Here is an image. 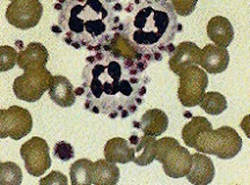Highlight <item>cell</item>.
<instances>
[{
    "mask_svg": "<svg viewBox=\"0 0 250 185\" xmlns=\"http://www.w3.org/2000/svg\"><path fill=\"white\" fill-rule=\"evenodd\" d=\"M208 36L214 44L227 48L234 39L233 26L224 17L212 18L208 23Z\"/></svg>",
    "mask_w": 250,
    "mask_h": 185,
    "instance_id": "cell-16",
    "label": "cell"
},
{
    "mask_svg": "<svg viewBox=\"0 0 250 185\" xmlns=\"http://www.w3.org/2000/svg\"><path fill=\"white\" fill-rule=\"evenodd\" d=\"M214 175V164L210 158L201 153L192 154L191 169L186 176L190 183L195 185H208L213 181Z\"/></svg>",
    "mask_w": 250,
    "mask_h": 185,
    "instance_id": "cell-12",
    "label": "cell"
},
{
    "mask_svg": "<svg viewBox=\"0 0 250 185\" xmlns=\"http://www.w3.org/2000/svg\"><path fill=\"white\" fill-rule=\"evenodd\" d=\"M49 59V52L44 45L33 42L24 50L19 53L18 65L22 70L45 66Z\"/></svg>",
    "mask_w": 250,
    "mask_h": 185,
    "instance_id": "cell-17",
    "label": "cell"
},
{
    "mask_svg": "<svg viewBox=\"0 0 250 185\" xmlns=\"http://www.w3.org/2000/svg\"><path fill=\"white\" fill-rule=\"evenodd\" d=\"M118 29L130 46L143 57L153 59L173 51V42L182 26L168 0H134L125 8V21Z\"/></svg>",
    "mask_w": 250,
    "mask_h": 185,
    "instance_id": "cell-1",
    "label": "cell"
},
{
    "mask_svg": "<svg viewBox=\"0 0 250 185\" xmlns=\"http://www.w3.org/2000/svg\"><path fill=\"white\" fill-rule=\"evenodd\" d=\"M42 14L43 6L40 0H14L8 5L6 19L18 29L28 30L39 24Z\"/></svg>",
    "mask_w": 250,
    "mask_h": 185,
    "instance_id": "cell-9",
    "label": "cell"
},
{
    "mask_svg": "<svg viewBox=\"0 0 250 185\" xmlns=\"http://www.w3.org/2000/svg\"><path fill=\"white\" fill-rule=\"evenodd\" d=\"M58 24L67 44L76 49H96L111 40V31L120 27L115 7L108 0H59Z\"/></svg>",
    "mask_w": 250,
    "mask_h": 185,
    "instance_id": "cell-2",
    "label": "cell"
},
{
    "mask_svg": "<svg viewBox=\"0 0 250 185\" xmlns=\"http://www.w3.org/2000/svg\"><path fill=\"white\" fill-rule=\"evenodd\" d=\"M228 64L229 52L227 48L217 44H208L202 50L201 65L203 70L210 74L223 73L227 70Z\"/></svg>",
    "mask_w": 250,
    "mask_h": 185,
    "instance_id": "cell-11",
    "label": "cell"
},
{
    "mask_svg": "<svg viewBox=\"0 0 250 185\" xmlns=\"http://www.w3.org/2000/svg\"><path fill=\"white\" fill-rule=\"evenodd\" d=\"M94 162L88 159H80L72 163L70 168L71 183L73 185L92 184Z\"/></svg>",
    "mask_w": 250,
    "mask_h": 185,
    "instance_id": "cell-20",
    "label": "cell"
},
{
    "mask_svg": "<svg viewBox=\"0 0 250 185\" xmlns=\"http://www.w3.org/2000/svg\"><path fill=\"white\" fill-rule=\"evenodd\" d=\"M212 130V124L208 118L202 117V116H197L193 117L189 123L184 125L182 130V138L184 144L190 148H192V143L195 138L201 133L202 131Z\"/></svg>",
    "mask_w": 250,
    "mask_h": 185,
    "instance_id": "cell-21",
    "label": "cell"
},
{
    "mask_svg": "<svg viewBox=\"0 0 250 185\" xmlns=\"http://www.w3.org/2000/svg\"><path fill=\"white\" fill-rule=\"evenodd\" d=\"M19 53L12 46H0V71L6 72L12 70L18 62Z\"/></svg>",
    "mask_w": 250,
    "mask_h": 185,
    "instance_id": "cell-24",
    "label": "cell"
},
{
    "mask_svg": "<svg viewBox=\"0 0 250 185\" xmlns=\"http://www.w3.org/2000/svg\"><path fill=\"white\" fill-rule=\"evenodd\" d=\"M192 148L221 160H229L240 153L242 139L233 127L221 126L217 130L212 128L198 133L192 143Z\"/></svg>",
    "mask_w": 250,
    "mask_h": 185,
    "instance_id": "cell-3",
    "label": "cell"
},
{
    "mask_svg": "<svg viewBox=\"0 0 250 185\" xmlns=\"http://www.w3.org/2000/svg\"><path fill=\"white\" fill-rule=\"evenodd\" d=\"M33 130V117L27 109L13 105L0 110V138L20 140Z\"/></svg>",
    "mask_w": 250,
    "mask_h": 185,
    "instance_id": "cell-7",
    "label": "cell"
},
{
    "mask_svg": "<svg viewBox=\"0 0 250 185\" xmlns=\"http://www.w3.org/2000/svg\"><path fill=\"white\" fill-rule=\"evenodd\" d=\"M20 154L24 161L26 170L33 176H42L51 167L49 145L42 138L33 137L24 143L20 148Z\"/></svg>",
    "mask_w": 250,
    "mask_h": 185,
    "instance_id": "cell-8",
    "label": "cell"
},
{
    "mask_svg": "<svg viewBox=\"0 0 250 185\" xmlns=\"http://www.w3.org/2000/svg\"><path fill=\"white\" fill-rule=\"evenodd\" d=\"M54 155L62 161L67 162L74 158V149L71 144L65 141H59L54 147Z\"/></svg>",
    "mask_w": 250,
    "mask_h": 185,
    "instance_id": "cell-26",
    "label": "cell"
},
{
    "mask_svg": "<svg viewBox=\"0 0 250 185\" xmlns=\"http://www.w3.org/2000/svg\"><path fill=\"white\" fill-rule=\"evenodd\" d=\"M130 144L133 148L134 164L145 167L151 164L156 156V139L154 137L144 134L142 138L132 136L130 138Z\"/></svg>",
    "mask_w": 250,
    "mask_h": 185,
    "instance_id": "cell-13",
    "label": "cell"
},
{
    "mask_svg": "<svg viewBox=\"0 0 250 185\" xmlns=\"http://www.w3.org/2000/svg\"><path fill=\"white\" fill-rule=\"evenodd\" d=\"M68 183L67 177L62 172L51 171L48 176L42 178L40 181V184H48V185H66Z\"/></svg>",
    "mask_w": 250,
    "mask_h": 185,
    "instance_id": "cell-27",
    "label": "cell"
},
{
    "mask_svg": "<svg viewBox=\"0 0 250 185\" xmlns=\"http://www.w3.org/2000/svg\"><path fill=\"white\" fill-rule=\"evenodd\" d=\"M169 119L165 111L160 109H149L142 116L140 123L133 125L138 126L143 131L144 134H147L151 137H159L168 128Z\"/></svg>",
    "mask_w": 250,
    "mask_h": 185,
    "instance_id": "cell-15",
    "label": "cell"
},
{
    "mask_svg": "<svg viewBox=\"0 0 250 185\" xmlns=\"http://www.w3.org/2000/svg\"><path fill=\"white\" fill-rule=\"evenodd\" d=\"M12 1H14V0H12Z\"/></svg>",
    "mask_w": 250,
    "mask_h": 185,
    "instance_id": "cell-28",
    "label": "cell"
},
{
    "mask_svg": "<svg viewBox=\"0 0 250 185\" xmlns=\"http://www.w3.org/2000/svg\"><path fill=\"white\" fill-rule=\"evenodd\" d=\"M104 158L112 163H129L133 160V148L130 141L123 138L110 139L104 146Z\"/></svg>",
    "mask_w": 250,
    "mask_h": 185,
    "instance_id": "cell-18",
    "label": "cell"
},
{
    "mask_svg": "<svg viewBox=\"0 0 250 185\" xmlns=\"http://www.w3.org/2000/svg\"><path fill=\"white\" fill-rule=\"evenodd\" d=\"M175 13L180 17H188L195 11L198 0H170Z\"/></svg>",
    "mask_w": 250,
    "mask_h": 185,
    "instance_id": "cell-25",
    "label": "cell"
},
{
    "mask_svg": "<svg viewBox=\"0 0 250 185\" xmlns=\"http://www.w3.org/2000/svg\"><path fill=\"white\" fill-rule=\"evenodd\" d=\"M22 182V171L17 163H0V184L1 185H20Z\"/></svg>",
    "mask_w": 250,
    "mask_h": 185,
    "instance_id": "cell-23",
    "label": "cell"
},
{
    "mask_svg": "<svg viewBox=\"0 0 250 185\" xmlns=\"http://www.w3.org/2000/svg\"><path fill=\"white\" fill-rule=\"evenodd\" d=\"M120 181V169L116 163L108 160H98L94 162V172L92 184L95 185H115Z\"/></svg>",
    "mask_w": 250,
    "mask_h": 185,
    "instance_id": "cell-19",
    "label": "cell"
},
{
    "mask_svg": "<svg viewBox=\"0 0 250 185\" xmlns=\"http://www.w3.org/2000/svg\"><path fill=\"white\" fill-rule=\"evenodd\" d=\"M155 160L162 163L166 175L171 178L186 177L192 165V155L189 150L171 137L156 140Z\"/></svg>",
    "mask_w": 250,
    "mask_h": 185,
    "instance_id": "cell-4",
    "label": "cell"
},
{
    "mask_svg": "<svg viewBox=\"0 0 250 185\" xmlns=\"http://www.w3.org/2000/svg\"><path fill=\"white\" fill-rule=\"evenodd\" d=\"M199 105L208 115H221L227 109V100L223 94L218 92L205 93L199 102Z\"/></svg>",
    "mask_w": 250,
    "mask_h": 185,
    "instance_id": "cell-22",
    "label": "cell"
},
{
    "mask_svg": "<svg viewBox=\"0 0 250 185\" xmlns=\"http://www.w3.org/2000/svg\"><path fill=\"white\" fill-rule=\"evenodd\" d=\"M49 96L56 104L62 108H70L76 103V93L67 78L62 75L52 77L49 88Z\"/></svg>",
    "mask_w": 250,
    "mask_h": 185,
    "instance_id": "cell-14",
    "label": "cell"
},
{
    "mask_svg": "<svg viewBox=\"0 0 250 185\" xmlns=\"http://www.w3.org/2000/svg\"><path fill=\"white\" fill-rule=\"evenodd\" d=\"M180 84L177 96L181 104L191 108L199 104L208 86V78L199 66H189L179 74Z\"/></svg>",
    "mask_w": 250,
    "mask_h": 185,
    "instance_id": "cell-6",
    "label": "cell"
},
{
    "mask_svg": "<svg viewBox=\"0 0 250 185\" xmlns=\"http://www.w3.org/2000/svg\"><path fill=\"white\" fill-rule=\"evenodd\" d=\"M202 50L192 42H182L175 46L170 53L169 68L175 74L179 75L189 66L201 65Z\"/></svg>",
    "mask_w": 250,
    "mask_h": 185,
    "instance_id": "cell-10",
    "label": "cell"
},
{
    "mask_svg": "<svg viewBox=\"0 0 250 185\" xmlns=\"http://www.w3.org/2000/svg\"><path fill=\"white\" fill-rule=\"evenodd\" d=\"M52 75L45 66L24 70V73L14 80L13 92L21 101L37 102L49 90Z\"/></svg>",
    "mask_w": 250,
    "mask_h": 185,
    "instance_id": "cell-5",
    "label": "cell"
}]
</instances>
